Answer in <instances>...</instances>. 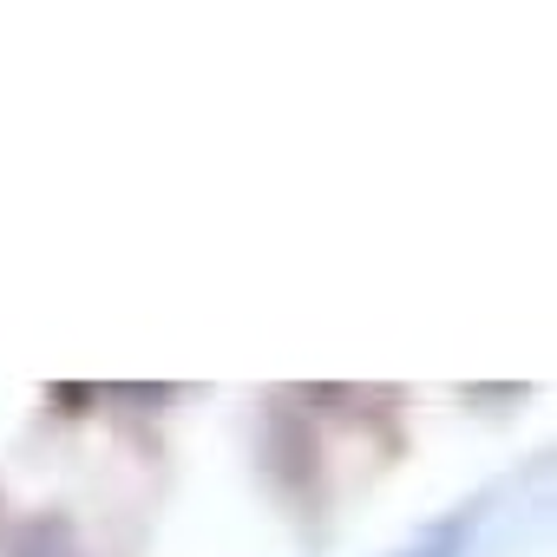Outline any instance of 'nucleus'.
I'll return each mask as SVG.
<instances>
[{"mask_svg": "<svg viewBox=\"0 0 557 557\" xmlns=\"http://www.w3.org/2000/svg\"><path fill=\"white\" fill-rule=\"evenodd\" d=\"M8 557H79V544H73L66 518H34V524H21V537H14Z\"/></svg>", "mask_w": 557, "mask_h": 557, "instance_id": "1", "label": "nucleus"}, {"mask_svg": "<svg viewBox=\"0 0 557 557\" xmlns=\"http://www.w3.org/2000/svg\"><path fill=\"white\" fill-rule=\"evenodd\" d=\"M466 537H472V511H459V518L433 524L420 544H407V550H394V557H459V550H466Z\"/></svg>", "mask_w": 557, "mask_h": 557, "instance_id": "2", "label": "nucleus"}]
</instances>
